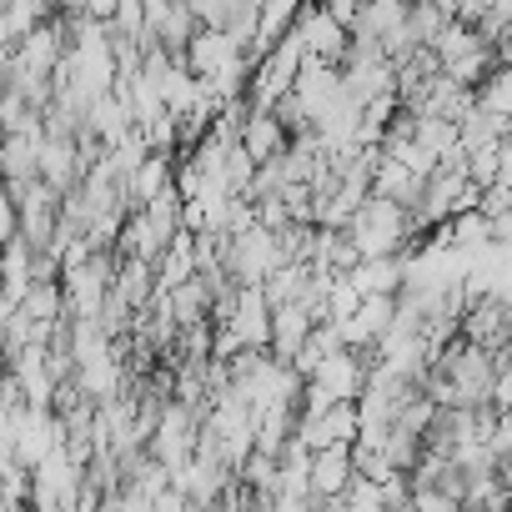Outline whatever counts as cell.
I'll return each instance as SVG.
<instances>
[{"label":"cell","instance_id":"cell-1","mask_svg":"<svg viewBox=\"0 0 512 512\" xmlns=\"http://www.w3.org/2000/svg\"><path fill=\"white\" fill-rule=\"evenodd\" d=\"M367 367H372V352H367V347H337V352H327L307 377L322 382V392H327L332 402H352V397L362 392V382H367Z\"/></svg>","mask_w":512,"mask_h":512},{"label":"cell","instance_id":"cell-2","mask_svg":"<svg viewBox=\"0 0 512 512\" xmlns=\"http://www.w3.org/2000/svg\"><path fill=\"white\" fill-rule=\"evenodd\" d=\"M297 41H302V56H312V61H342V51H347V26H337L317 0H307L302 6V16H297Z\"/></svg>","mask_w":512,"mask_h":512},{"label":"cell","instance_id":"cell-3","mask_svg":"<svg viewBox=\"0 0 512 512\" xmlns=\"http://www.w3.org/2000/svg\"><path fill=\"white\" fill-rule=\"evenodd\" d=\"M312 307L307 302H277L272 312H267V357H277V362H292L297 357V347L307 342V332H312Z\"/></svg>","mask_w":512,"mask_h":512},{"label":"cell","instance_id":"cell-4","mask_svg":"<svg viewBox=\"0 0 512 512\" xmlns=\"http://www.w3.org/2000/svg\"><path fill=\"white\" fill-rule=\"evenodd\" d=\"M347 477H352V442H327V447H317L312 452V462H307V487H312V507L317 502H337V492L347 487Z\"/></svg>","mask_w":512,"mask_h":512},{"label":"cell","instance_id":"cell-5","mask_svg":"<svg viewBox=\"0 0 512 512\" xmlns=\"http://www.w3.org/2000/svg\"><path fill=\"white\" fill-rule=\"evenodd\" d=\"M287 141H292V136H287V126H282L272 111L246 106V116H241V126H236V146H241L251 161H272Z\"/></svg>","mask_w":512,"mask_h":512},{"label":"cell","instance_id":"cell-6","mask_svg":"<svg viewBox=\"0 0 512 512\" xmlns=\"http://www.w3.org/2000/svg\"><path fill=\"white\" fill-rule=\"evenodd\" d=\"M392 307H397V297H362V302L337 322L342 347H372V342L392 327Z\"/></svg>","mask_w":512,"mask_h":512},{"label":"cell","instance_id":"cell-7","mask_svg":"<svg viewBox=\"0 0 512 512\" xmlns=\"http://www.w3.org/2000/svg\"><path fill=\"white\" fill-rule=\"evenodd\" d=\"M347 282L362 297H397L402 292V251H392V256H357V262L347 267Z\"/></svg>","mask_w":512,"mask_h":512},{"label":"cell","instance_id":"cell-8","mask_svg":"<svg viewBox=\"0 0 512 512\" xmlns=\"http://www.w3.org/2000/svg\"><path fill=\"white\" fill-rule=\"evenodd\" d=\"M422 181H427V176H417L412 166H402L397 156H387V151L377 146V161H372V181H367V191L392 196V201H402V206H417Z\"/></svg>","mask_w":512,"mask_h":512},{"label":"cell","instance_id":"cell-9","mask_svg":"<svg viewBox=\"0 0 512 512\" xmlns=\"http://www.w3.org/2000/svg\"><path fill=\"white\" fill-rule=\"evenodd\" d=\"M507 151H512L507 136L467 146V151H462V171H467V181H477V186H487V181H507Z\"/></svg>","mask_w":512,"mask_h":512},{"label":"cell","instance_id":"cell-10","mask_svg":"<svg viewBox=\"0 0 512 512\" xmlns=\"http://www.w3.org/2000/svg\"><path fill=\"white\" fill-rule=\"evenodd\" d=\"M16 226H21V216H16V201L0 191V246H6L11 236H16Z\"/></svg>","mask_w":512,"mask_h":512},{"label":"cell","instance_id":"cell-11","mask_svg":"<svg viewBox=\"0 0 512 512\" xmlns=\"http://www.w3.org/2000/svg\"><path fill=\"white\" fill-rule=\"evenodd\" d=\"M0 91H6V81H0Z\"/></svg>","mask_w":512,"mask_h":512}]
</instances>
